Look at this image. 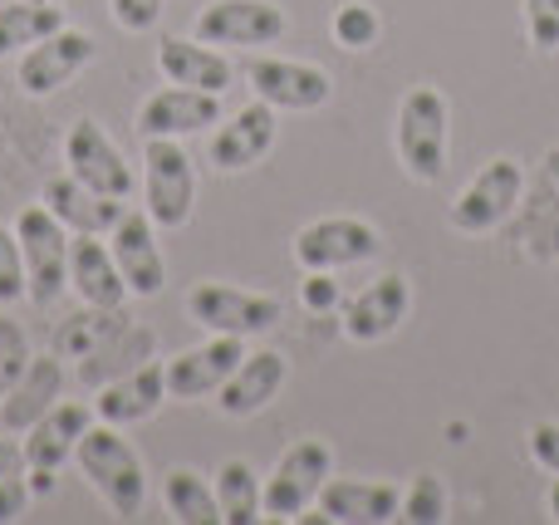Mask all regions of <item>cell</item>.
<instances>
[{
  "label": "cell",
  "mask_w": 559,
  "mask_h": 525,
  "mask_svg": "<svg viewBox=\"0 0 559 525\" xmlns=\"http://www.w3.org/2000/svg\"><path fill=\"white\" fill-rule=\"evenodd\" d=\"M280 138V118L271 104H246L241 114L222 118V123L212 128V147H206V157H212L216 172H246V167H255L265 153L275 147Z\"/></svg>",
  "instance_id": "17"
},
{
  "label": "cell",
  "mask_w": 559,
  "mask_h": 525,
  "mask_svg": "<svg viewBox=\"0 0 559 525\" xmlns=\"http://www.w3.org/2000/svg\"><path fill=\"white\" fill-rule=\"evenodd\" d=\"M88 64H94V35L64 25V29L45 35L39 45H29L25 55H20L15 79L29 98H49V94H59V88L74 84Z\"/></svg>",
  "instance_id": "12"
},
{
  "label": "cell",
  "mask_w": 559,
  "mask_h": 525,
  "mask_svg": "<svg viewBox=\"0 0 559 525\" xmlns=\"http://www.w3.org/2000/svg\"><path fill=\"white\" fill-rule=\"evenodd\" d=\"M295 265L299 271H348L383 255V236L364 216H319V222L299 226L295 236Z\"/></svg>",
  "instance_id": "8"
},
{
  "label": "cell",
  "mask_w": 559,
  "mask_h": 525,
  "mask_svg": "<svg viewBox=\"0 0 559 525\" xmlns=\"http://www.w3.org/2000/svg\"><path fill=\"white\" fill-rule=\"evenodd\" d=\"M299 305L314 314H329L344 305V295H338V281L334 271H305V285H299Z\"/></svg>",
  "instance_id": "35"
},
{
  "label": "cell",
  "mask_w": 559,
  "mask_h": 525,
  "mask_svg": "<svg viewBox=\"0 0 559 525\" xmlns=\"http://www.w3.org/2000/svg\"><path fill=\"white\" fill-rule=\"evenodd\" d=\"M525 448H531L535 467H545L550 477H559V422H535L531 438H525Z\"/></svg>",
  "instance_id": "36"
},
{
  "label": "cell",
  "mask_w": 559,
  "mask_h": 525,
  "mask_svg": "<svg viewBox=\"0 0 559 525\" xmlns=\"http://www.w3.org/2000/svg\"><path fill=\"white\" fill-rule=\"evenodd\" d=\"M285 379H289V359L280 349H255V354L246 349L236 373L216 389V408L226 418H255V413H265L280 398Z\"/></svg>",
  "instance_id": "19"
},
{
  "label": "cell",
  "mask_w": 559,
  "mask_h": 525,
  "mask_svg": "<svg viewBox=\"0 0 559 525\" xmlns=\"http://www.w3.org/2000/svg\"><path fill=\"white\" fill-rule=\"evenodd\" d=\"M403 506V487L393 481H364V477H329L319 491V511L329 525H383L397 521Z\"/></svg>",
  "instance_id": "21"
},
{
  "label": "cell",
  "mask_w": 559,
  "mask_h": 525,
  "mask_svg": "<svg viewBox=\"0 0 559 525\" xmlns=\"http://www.w3.org/2000/svg\"><path fill=\"white\" fill-rule=\"evenodd\" d=\"M246 79H251V94L261 104H271L275 114H314V108L329 104L334 94V79L329 69L309 64V59H251L246 64Z\"/></svg>",
  "instance_id": "10"
},
{
  "label": "cell",
  "mask_w": 559,
  "mask_h": 525,
  "mask_svg": "<svg viewBox=\"0 0 559 525\" xmlns=\"http://www.w3.org/2000/svg\"><path fill=\"white\" fill-rule=\"evenodd\" d=\"M69 290H74L88 310H104V314L123 310L128 285H123V275H118V261L104 236H74V241H69Z\"/></svg>",
  "instance_id": "20"
},
{
  "label": "cell",
  "mask_w": 559,
  "mask_h": 525,
  "mask_svg": "<svg viewBox=\"0 0 559 525\" xmlns=\"http://www.w3.org/2000/svg\"><path fill=\"white\" fill-rule=\"evenodd\" d=\"M329 29H334V45L338 49L364 55V49H373L378 35H383V15H378L368 0H344V5L334 10V20H329Z\"/></svg>",
  "instance_id": "30"
},
{
  "label": "cell",
  "mask_w": 559,
  "mask_h": 525,
  "mask_svg": "<svg viewBox=\"0 0 559 525\" xmlns=\"http://www.w3.org/2000/svg\"><path fill=\"white\" fill-rule=\"evenodd\" d=\"M216 123H222V94L187 84L157 88L138 108V133L143 138H192V133H212Z\"/></svg>",
  "instance_id": "15"
},
{
  "label": "cell",
  "mask_w": 559,
  "mask_h": 525,
  "mask_svg": "<svg viewBox=\"0 0 559 525\" xmlns=\"http://www.w3.org/2000/svg\"><path fill=\"white\" fill-rule=\"evenodd\" d=\"M64 29V5L59 0H10L0 5V59L25 55L45 35Z\"/></svg>",
  "instance_id": "26"
},
{
  "label": "cell",
  "mask_w": 559,
  "mask_h": 525,
  "mask_svg": "<svg viewBox=\"0 0 559 525\" xmlns=\"http://www.w3.org/2000/svg\"><path fill=\"white\" fill-rule=\"evenodd\" d=\"M525 29H531V45L555 55L559 49V0H525Z\"/></svg>",
  "instance_id": "33"
},
{
  "label": "cell",
  "mask_w": 559,
  "mask_h": 525,
  "mask_svg": "<svg viewBox=\"0 0 559 525\" xmlns=\"http://www.w3.org/2000/svg\"><path fill=\"white\" fill-rule=\"evenodd\" d=\"M447 511H452V497H447V481L437 472H423L403 487V506H397V521L407 525H442Z\"/></svg>",
  "instance_id": "29"
},
{
  "label": "cell",
  "mask_w": 559,
  "mask_h": 525,
  "mask_svg": "<svg viewBox=\"0 0 559 525\" xmlns=\"http://www.w3.org/2000/svg\"><path fill=\"white\" fill-rule=\"evenodd\" d=\"M55 477H59V472H29V491H35V497H45V491L55 487Z\"/></svg>",
  "instance_id": "39"
},
{
  "label": "cell",
  "mask_w": 559,
  "mask_h": 525,
  "mask_svg": "<svg viewBox=\"0 0 559 525\" xmlns=\"http://www.w3.org/2000/svg\"><path fill=\"white\" fill-rule=\"evenodd\" d=\"M407 310H413V285L403 271H388L344 305V334L354 344H383L403 330Z\"/></svg>",
  "instance_id": "16"
},
{
  "label": "cell",
  "mask_w": 559,
  "mask_h": 525,
  "mask_svg": "<svg viewBox=\"0 0 559 525\" xmlns=\"http://www.w3.org/2000/svg\"><path fill=\"white\" fill-rule=\"evenodd\" d=\"M108 10H114V20L128 29V35H147V29L163 20L167 0H108Z\"/></svg>",
  "instance_id": "34"
},
{
  "label": "cell",
  "mask_w": 559,
  "mask_h": 525,
  "mask_svg": "<svg viewBox=\"0 0 559 525\" xmlns=\"http://www.w3.org/2000/svg\"><path fill=\"white\" fill-rule=\"evenodd\" d=\"M261 491H265L261 472H255L246 457H231L222 472H216V506H222V521L226 525H255V521H265Z\"/></svg>",
  "instance_id": "27"
},
{
  "label": "cell",
  "mask_w": 559,
  "mask_h": 525,
  "mask_svg": "<svg viewBox=\"0 0 559 525\" xmlns=\"http://www.w3.org/2000/svg\"><path fill=\"white\" fill-rule=\"evenodd\" d=\"M157 69L167 84H187V88H206V94H226L236 84L231 59L206 39H187V35H167L157 45Z\"/></svg>",
  "instance_id": "23"
},
{
  "label": "cell",
  "mask_w": 559,
  "mask_h": 525,
  "mask_svg": "<svg viewBox=\"0 0 559 525\" xmlns=\"http://www.w3.org/2000/svg\"><path fill=\"white\" fill-rule=\"evenodd\" d=\"M550 521L559 525V477H555V487H550Z\"/></svg>",
  "instance_id": "40"
},
{
  "label": "cell",
  "mask_w": 559,
  "mask_h": 525,
  "mask_svg": "<svg viewBox=\"0 0 559 525\" xmlns=\"http://www.w3.org/2000/svg\"><path fill=\"white\" fill-rule=\"evenodd\" d=\"M197 206V167L182 138H143V212L157 231H182Z\"/></svg>",
  "instance_id": "3"
},
{
  "label": "cell",
  "mask_w": 559,
  "mask_h": 525,
  "mask_svg": "<svg viewBox=\"0 0 559 525\" xmlns=\"http://www.w3.org/2000/svg\"><path fill=\"white\" fill-rule=\"evenodd\" d=\"M163 403H167V363L147 359V363H138V369H128L123 379L98 389L94 418L114 422V428H138V422H147Z\"/></svg>",
  "instance_id": "18"
},
{
  "label": "cell",
  "mask_w": 559,
  "mask_h": 525,
  "mask_svg": "<svg viewBox=\"0 0 559 525\" xmlns=\"http://www.w3.org/2000/svg\"><path fill=\"white\" fill-rule=\"evenodd\" d=\"M285 29H289V15L275 0H212L192 20V35L216 49H265V45H280Z\"/></svg>",
  "instance_id": "9"
},
{
  "label": "cell",
  "mask_w": 559,
  "mask_h": 525,
  "mask_svg": "<svg viewBox=\"0 0 559 525\" xmlns=\"http://www.w3.org/2000/svg\"><path fill=\"white\" fill-rule=\"evenodd\" d=\"M187 314H192V324H202L206 334L255 339V334L275 330L285 305L261 290H241V285H226V281H202L187 290Z\"/></svg>",
  "instance_id": "7"
},
{
  "label": "cell",
  "mask_w": 559,
  "mask_h": 525,
  "mask_svg": "<svg viewBox=\"0 0 559 525\" xmlns=\"http://www.w3.org/2000/svg\"><path fill=\"white\" fill-rule=\"evenodd\" d=\"M25 448L20 442H10V438H0V481L5 477H25Z\"/></svg>",
  "instance_id": "38"
},
{
  "label": "cell",
  "mask_w": 559,
  "mask_h": 525,
  "mask_svg": "<svg viewBox=\"0 0 559 525\" xmlns=\"http://www.w3.org/2000/svg\"><path fill=\"white\" fill-rule=\"evenodd\" d=\"M29 359H35V354H29L25 330H20L15 320H5V314H0V389H10V383L29 369Z\"/></svg>",
  "instance_id": "32"
},
{
  "label": "cell",
  "mask_w": 559,
  "mask_h": 525,
  "mask_svg": "<svg viewBox=\"0 0 559 525\" xmlns=\"http://www.w3.org/2000/svg\"><path fill=\"white\" fill-rule=\"evenodd\" d=\"M15 241H20V261H25V285L35 305H55L69 290V231L45 202L25 206L15 216Z\"/></svg>",
  "instance_id": "4"
},
{
  "label": "cell",
  "mask_w": 559,
  "mask_h": 525,
  "mask_svg": "<svg viewBox=\"0 0 559 525\" xmlns=\"http://www.w3.org/2000/svg\"><path fill=\"white\" fill-rule=\"evenodd\" d=\"M447 133H452V108L437 84H413L397 104V163L413 182L432 187L447 172Z\"/></svg>",
  "instance_id": "2"
},
{
  "label": "cell",
  "mask_w": 559,
  "mask_h": 525,
  "mask_svg": "<svg viewBox=\"0 0 559 525\" xmlns=\"http://www.w3.org/2000/svg\"><path fill=\"white\" fill-rule=\"evenodd\" d=\"M163 501H167V516L182 521V525H212L222 521V506H216V487L192 467H173L163 477Z\"/></svg>",
  "instance_id": "28"
},
{
  "label": "cell",
  "mask_w": 559,
  "mask_h": 525,
  "mask_svg": "<svg viewBox=\"0 0 559 525\" xmlns=\"http://www.w3.org/2000/svg\"><path fill=\"white\" fill-rule=\"evenodd\" d=\"M94 428V403H55L35 428L25 432V467L29 472H59L69 457H74L79 438Z\"/></svg>",
  "instance_id": "22"
},
{
  "label": "cell",
  "mask_w": 559,
  "mask_h": 525,
  "mask_svg": "<svg viewBox=\"0 0 559 525\" xmlns=\"http://www.w3.org/2000/svg\"><path fill=\"white\" fill-rule=\"evenodd\" d=\"M64 163H69V172L84 187H94L98 196H114V202L133 196V163H128L123 147L108 138V128L94 123V118H79V123L69 128Z\"/></svg>",
  "instance_id": "11"
},
{
  "label": "cell",
  "mask_w": 559,
  "mask_h": 525,
  "mask_svg": "<svg viewBox=\"0 0 559 525\" xmlns=\"http://www.w3.org/2000/svg\"><path fill=\"white\" fill-rule=\"evenodd\" d=\"M39 202H45L49 212H55L74 236H108L118 226V216H123V202H114V196H98L94 187H84L74 172L49 177L45 192H39Z\"/></svg>",
  "instance_id": "24"
},
{
  "label": "cell",
  "mask_w": 559,
  "mask_h": 525,
  "mask_svg": "<svg viewBox=\"0 0 559 525\" xmlns=\"http://www.w3.org/2000/svg\"><path fill=\"white\" fill-rule=\"evenodd\" d=\"M108 251L118 261V275H123L128 295L138 300H153V295L167 290V261H163V246H157V226L147 212H128L118 216V226L108 231Z\"/></svg>",
  "instance_id": "13"
},
{
  "label": "cell",
  "mask_w": 559,
  "mask_h": 525,
  "mask_svg": "<svg viewBox=\"0 0 559 525\" xmlns=\"http://www.w3.org/2000/svg\"><path fill=\"white\" fill-rule=\"evenodd\" d=\"M525 196V167L521 157H491L472 182L456 192L452 212H447V226L462 236H486L496 226H506L515 216Z\"/></svg>",
  "instance_id": "5"
},
{
  "label": "cell",
  "mask_w": 559,
  "mask_h": 525,
  "mask_svg": "<svg viewBox=\"0 0 559 525\" xmlns=\"http://www.w3.org/2000/svg\"><path fill=\"white\" fill-rule=\"evenodd\" d=\"M59 389H64V369H59V359H29V369L5 389L10 398L0 403V428L29 432L49 408H55Z\"/></svg>",
  "instance_id": "25"
},
{
  "label": "cell",
  "mask_w": 559,
  "mask_h": 525,
  "mask_svg": "<svg viewBox=\"0 0 559 525\" xmlns=\"http://www.w3.org/2000/svg\"><path fill=\"white\" fill-rule=\"evenodd\" d=\"M74 462L79 472L88 477V487L104 497V506L114 511L118 521H138L147 506V467L138 457V448L123 438V428L114 422H98L79 438L74 448Z\"/></svg>",
  "instance_id": "1"
},
{
  "label": "cell",
  "mask_w": 559,
  "mask_h": 525,
  "mask_svg": "<svg viewBox=\"0 0 559 525\" xmlns=\"http://www.w3.org/2000/svg\"><path fill=\"white\" fill-rule=\"evenodd\" d=\"M334 477V448L324 438H299L295 448L280 452V462L265 477V516L271 521H299L319 501L324 481Z\"/></svg>",
  "instance_id": "6"
},
{
  "label": "cell",
  "mask_w": 559,
  "mask_h": 525,
  "mask_svg": "<svg viewBox=\"0 0 559 525\" xmlns=\"http://www.w3.org/2000/svg\"><path fill=\"white\" fill-rule=\"evenodd\" d=\"M241 359H246V339H236V334H212V339L197 344V349L173 354V359H163L167 363V398H177V403L216 398V389L231 379Z\"/></svg>",
  "instance_id": "14"
},
{
  "label": "cell",
  "mask_w": 559,
  "mask_h": 525,
  "mask_svg": "<svg viewBox=\"0 0 559 525\" xmlns=\"http://www.w3.org/2000/svg\"><path fill=\"white\" fill-rule=\"evenodd\" d=\"M25 477H29V472H25ZM25 477H5V481H0V525L20 521L29 511V501H35V491H29Z\"/></svg>",
  "instance_id": "37"
},
{
  "label": "cell",
  "mask_w": 559,
  "mask_h": 525,
  "mask_svg": "<svg viewBox=\"0 0 559 525\" xmlns=\"http://www.w3.org/2000/svg\"><path fill=\"white\" fill-rule=\"evenodd\" d=\"M29 300V285H25V261H20V241H15V226L0 222V310L10 305Z\"/></svg>",
  "instance_id": "31"
}]
</instances>
